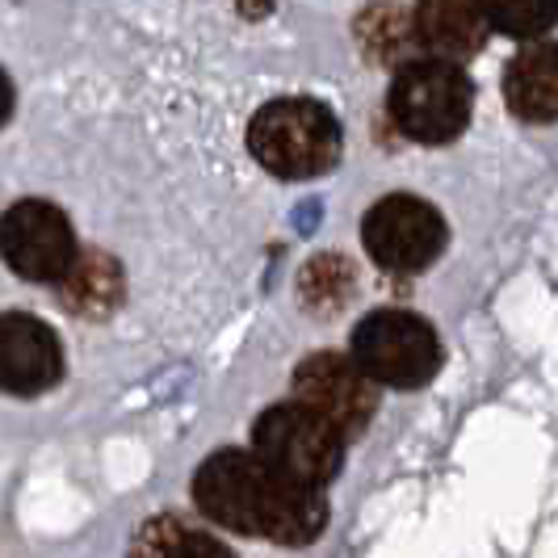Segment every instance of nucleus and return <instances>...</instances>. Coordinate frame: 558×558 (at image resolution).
I'll use <instances>...</instances> for the list:
<instances>
[{
  "label": "nucleus",
  "mask_w": 558,
  "mask_h": 558,
  "mask_svg": "<svg viewBox=\"0 0 558 558\" xmlns=\"http://www.w3.org/2000/svg\"><path fill=\"white\" fill-rule=\"evenodd\" d=\"M194 504L219 530L265 537L286 550H303L328 530L324 492L265 466L252 449H215L194 471Z\"/></svg>",
  "instance_id": "nucleus-1"
},
{
  "label": "nucleus",
  "mask_w": 558,
  "mask_h": 558,
  "mask_svg": "<svg viewBox=\"0 0 558 558\" xmlns=\"http://www.w3.org/2000/svg\"><path fill=\"white\" fill-rule=\"evenodd\" d=\"M340 147L344 140L336 113L311 97H278L248 122V151L281 181H311L332 172Z\"/></svg>",
  "instance_id": "nucleus-2"
},
{
  "label": "nucleus",
  "mask_w": 558,
  "mask_h": 558,
  "mask_svg": "<svg viewBox=\"0 0 558 558\" xmlns=\"http://www.w3.org/2000/svg\"><path fill=\"white\" fill-rule=\"evenodd\" d=\"M471 106H475L471 76L458 63L428 56L403 63L395 72L391 97H387L395 126L408 140L428 143V147L458 140L466 131V122H471Z\"/></svg>",
  "instance_id": "nucleus-3"
},
{
  "label": "nucleus",
  "mask_w": 558,
  "mask_h": 558,
  "mask_svg": "<svg viewBox=\"0 0 558 558\" xmlns=\"http://www.w3.org/2000/svg\"><path fill=\"white\" fill-rule=\"evenodd\" d=\"M349 362L378 387L416 391L437 374L441 344H437V332L428 319L399 307H378L353 328Z\"/></svg>",
  "instance_id": "nucleus-4"
},
{
  "label": "nucleus",
  "mask_w": 558,
  "mask_h": 558,
  "mask_svg": "<svg viewBox=\"0 0 558 558\" xmlns=\"http://www.w3.org/2000/svg\"><path fill=\"white\" fill-rule=\"evenodd\" d=\"M344 449H349V441L332 424L307 412L294 399L265 408L252 424V453L265 466H274L278 475L294 478L303 487H315V492H324L340 475Z\"/></svg>",
  "instance_id": "nucleus-5"
},
{
  "label": "nucleus",
  "mask_w": 558,
  "mask_h": 558,
  "mask_svg": "<svg viewBox=\"0 0 558 558\" xmlns=\"http://www.w3.org/2000/svg\"><path fill=\"white\" fill-rule=\"evenodd\" d=\"M362 240L374 265L387 274H424L446 252V219L412 194L378 197L362 219Z\"/></svg>",
  "instance_id": "nucleus-6"
},
{
  "label": "nucleus",
  "mask_w": 558,
  "mask_h": 558,
  "mask_svg": "<svg viewBox=\"0 0 558 558\" xmlns=\"http://www.w3.org/2000/svg\"><path fill=\"white\" fill-rule=\"evenodd\" d=\"M72 256H76V235L59 206L26 197L0 215V260L17 278L56 286L59 274L72 265Z\"/></svg>",
  "instance_id": "nucleus-7"
},
{
  "label": "nucleus",
  "mask_w": 558,
  "mask_h": 558,
  "mask_svg": "<svg viewBox=\"0 0 558 558\" xmlns=\"http://www.w3.org/2000/svg\"><path fill=\"white\" fill-rule=\"evenodd\" d=\"M290 391H294V403H303L319 420H328L344 441L362 437L378 412L374 383L340 353H311L307 362L294 369Z\"/></svg>",
  "instance_id": "nucleus-8"
},
{
  "label": "nucleus",
  "mask_w": 558,
  "mask_h": 558,
  "mask_svg": "<svg viewBox=\"0 0 558 558\" xmlns=\"http://www.w3.org/2000/svg\"><path fill=\"white\" fill-rule=\"evenodd\" d=\"M63 378V349L51 324L26 311L0 315V391L29 399L51 391Z\"/></svg>",
  "instance_id": "nucleus-9"
},
{
  "label": "nucleus",
  "mask_w": 558,
  "mask_h": 558,
  "mask_svg": "<svg viewBox=\"0 0 558 558\" xmlns=\"http://www.w3.org/2000/svg\"><path fill=\"white\" fill-rule=\"evenodd\" d=\"M487 34L492 29H487L478 0H416L412 38L428 51V59L462 63L483 51Z\"/></svg>",
  "instance_id": "nucleus-10"
},
{
  "label": "nucleus",
  "mask_w": 558,
  "mask_h": 558,
  "mask_svg": "<svg viewBox=\"0 0 558 558\" xmlns=\"http://www.w3.org/2000/svg\"><path fill=\"white\" fill-rule=\"evenodd\" d=\"M56 294L72 315H81V319H106V315H113V311L122 307L126 278H122V265L113 260L110 252L76 248L72 265L59 274Z\"/></svg>",
  "instance_id": "nucleus-11"
},
{
  "label": "nucleus",
  "mask_w": 558,
  "mask_h": 558,
  "mask_svg": "<svg viewBox=\"0 0 558 558\" xmlns=\"http://www.w3.org/2000/svg\"><path fill=\"white\" fill-rule=\"evenodd\" d=\"M508 110L521 122H555L558 113V51L550 43H537L508 63L504 72Z\"/></svg>",
  "instance_id": "nucleus-12"
},
{
  "label": "nucleus",
  "mask_w": 558,
  "mask_h": 558,
  "mask_svg": "<svg viewBox=\"0 0 558 558\" xmlns=\"http://www.w3.org/2000/svg\"><path fill=\"white\" fill-rule=\"evenodd\" d=\"M131 558H235L227 550V542H219L215 533L197 530L185 517H151L143 521L135 533Z\"/></svg>",
  "instance_id": "nucleus-13"
},
{
  "label": "nucleus",
  "mask_w": 558,
  "mask_h": 558,
  "mask_svg": "<svg viewBox=\"0 0 558 558\" xmlns=\"http://www.w3.org/2000/svg\"><path fill=\"white\" fill-rule=\"evenodd\" d=\"M299 290H303V303L315 315H336V311L349 307L353 290H357V274L353 265L340 256V252H324V256H311L303 278H299Z\"/></svg>",
  "instance_id": "nucleus-14"
},
{
  "label": "nucleus",
  "mask_w": 558,
  "mask_h": 558,
  "mask_svg": "<svg viewBox=\"0 0 558 558\" xmlns=\"http://www.w3.org/2000/svg\"><path fill=\"white\" fill-rule=\"evenodd\" d=\"M478 4H483L487 29H500L521 43L546 38L558 17V0H478Z\"/></svg>",
  "instance_id": "nucleus-15"
},
{
  "label": "nucleus",
  "mask_w": 558,
  "mask_h": 558,
  "mask_svg": "<svg viewBox=\"0 0 558 558\" xmlns=\"http://www.w3.org/2000/svg\"><path fill=\"white\" fill-rule=\"evenodd\" d=\"M403 29H408L403 9H395V4H374L365 17H357V38H362V47L378 59V63H391V59L399 56Z\"/></svg>",
  "instance_id": "nucleus-16"
},
{
  "label": "nucleus",
  "mask_w": 558,
  "mask_h": 558,
  "mask_svg": "<svg viewBox=\"0 0 558 558\" xmlns=\"http://www.w3.org/2000/svg\"><path fill=\"white\" fill-rule=\"evenodd\" d=\"M9 113H13V84H9V76L0 72V126L9 122Z\"/></svg>",
  "instance_id": "nucleus-17"
}]
</instances>
